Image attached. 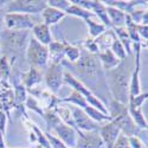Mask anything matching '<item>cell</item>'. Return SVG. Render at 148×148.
I'll return each mask as SVG.
<instances>
[{
  "instance_id": "6da1fadb",
  "label": "cell",
  "mask_w": 148,
  "mask_h": 148,
  "mask_svg": "<svg viewBox=\"0 0 148 148\" xmlns=\"http://www.w3.org/2000/svg\"><path fill=\"white\" fill-rule=\"evenodd\" d=\"M109 89L113 94L114 101L128 106L129 101V84H130V71L126 59L120 62V64L106 72Z\"/></svg>"
},
{
  "instance_id": "7a4b0ae2",
  "label": "cell",
  "mask_w": 148,
  "mask_h": 148,
  "mask_svg": "<svg viewBox=\"0 0 148 148\" xmlns=\"http://www.w3.org/2000/svg\"><path fill=\"white\" fill-rule=\"evenodd\" d=\"M60 64L69 66V69H75L79 73V76L90 79V82L92 83L100 79L102 75L100 60H97L95 55L87 51L81 52V56L76 63H66L65 60H63Z\"/></svg>"
},
{
  "instance_id": "3957f363",
  "label": "cell",
  "mask_w": 148,
  "mask_h": 148,
  "mask_svg": "<svg viewBox=\"0 0 148 148\" xmlns=\"http://www.w3.org/2000/svg\"><path fill=\"white\" fill-rule=\"evenodd\" d=\"M27 30L24 31H10L5 30L1 34V46L3 50L5 51V55H12V56H17L21 53L25 49L26 45V39H27Z\"/></svg>"
},
{
  "instance_id": "277c9868",
  "label": "cell",
  "mask_w": 148,
  "mask_h": 148,
  "mask_svg": "<svg viewBox=\"0 0 148 148\" xmlns=\"http://www.w3.org/2000/svg\"><path fill=\"white\" fill-rule=\"evenodd\" d=\"M63 79H64V82H65L66 84L70 85L71 88H73V90H75V91L79 92V94L85 98V100H87V102H88L89 104H91L92 108L100 110L101 113H103V114H106V115H109V112L104 108L103 103H102L100 100H98L97 97H95L88 88H85L84 85L82 84V82H79L78 79H76L75 77H73L72 73H70L69 71L64 72V78H63Z\"/></svg>"
},
{
  "instance_id": "5b68a950",
  "label": "cell",
  "mask_w": 148,
  "mask_h": 148,
  "mask_svg": "<svg viewBox=\"0 0 148 148\" xmlns=\"http://www.w3.org/2000/svg\"><path fill=\"white\" fill-rule=\"evenodd\" d=\"M26 57L31 68H34V69L45 68L47 63V58H49L47 47L40 44L39 42H37L34 38H32L30 39L26 49Z\"/></svg>"
},
{
  "instance_id": "8992f818",
  "label": "cell",
  "mask_w": 148,
  "mask_h": 148,
  "mask_svg": "<svg viewBox=\"0 0 148 148\" xmlns=\"http://www.w3.org/2000/svg\"><path fill=\"white\" fill-rule=\"evenodd\" d=\"M4 18V24L10 31H24L27 29H33V26L36 25V19L30 14L7 13Z\"/></svg>"
},
{
  "instance_id": "52a82bcc",
  "label": "cell",
  "mask_w": 148,
  "mask_h": 148,
  "mask_svg": "<svg viewBox=\"0 0 148 148\" xmlns=\"http://www.w3.org/2000/svg\"><path fill=\"white\" fill-rule=\"evenodd\" d=\"M46 1H30V0H16V1H7V11L11 13L21 12L23 14H36L42 12L46 7Z\"/></svg>"
},
{
  "instance_id": "ba28073f",
  "label": "cell",
  "mask_w": 148,
  "mask_h": 148,
  "mask_svg": "<svg viewBox=\"0 0 148 148\" xmlns=\"http://www.w3.org/2000/svg\"><path fill=\"white\" fill-rule=\"evenodd\" d=\"M71 116L73 120V123L78 130H88V132H98L100 130V126L98 123L92 121L87 114L84 113V110L78 108V107H70Z\"/></svg>"
},
{
  "instance_id": "9c48e42d",
  "label": "cell",
  "mask_w": 148,
  "mask_h": 148,
  "mask_svg": "<svg viewBox=\"0 0 148 148\" xmlns=\"http://www.w3.org/2000/svg\"><path fill=\"white\" fill-rule=\"evenodd\" d=\"M62 82H63V65L52 63L45 73V83L50 90L56 94L60 88Z\"/></svg>"
},
{
  "instance_id": "30bf717a",
  "label": "cell",
  "mask_w": 148,
  "mask_h": 148,
  "mask_svg": "<svg viewBox=\"0 0 148 148\" xmlns=\"http://www.w3.org/2000/svg\"><path fill=\"white\" fill-rule=\"evenodd\" d=\"M120 128L114 121L108 122L103 127H100V136L103 141V143L107 146V148H113L115 141L117 140L120 135Z\"/></svg>"
},
{
  "instance_id": "8fae6325",
  "label": "cell",
  "mask_w": 148,
  "mask_h": 148,
  "mask_svg": "<svg viewBox=\"0 0 148 148\" xmlns=\"http://www.w3.org/2000/svg\"><path fill=\"white\" fill-rule=\"evenodd\" d=\"M103 145L104 143L98 132H89L88 134H83L81 132L76 148H102Z\"/></svg>"
},
{
  "instance_id": "7c38bea8",
  "label": "cell",
  "mask_w": 148,
  "mask_h": 148,
  "mask_svg": "<svg viewBox=\"0 0 148 148\" xmlns=\"http://www.w3.org/2000/svg\"><path fill=\"white\" fill-rule=\"evenodd\" d=\"M112 121H114L116 123L117 127L120 128V130H122L123 133H125L123 135L133 136V135H135V134H136V132H138V127L135 126V123L133 122L130 115L128 114V110H127V112H125L123 114L119 115L117 117H115Z\"/></svg>"
},
{
  "instance_id": "4fadbf2b",
  "label": "cell",
  "mask_w": 148,
  "mask_h": 148,
  "mask_svg": "<svg viewBox=\"0 0 148 148\" xmlns=\"http://www.w3.org/2000/svg\"><path fill=\"white\" fill-rule=\"evenodd\" d=\"M56 133L59 135V140L63 142L66 147H76L77 140H76V132L75 129H72L71 127H69L65 123H60L59 126H57L55 128Z\"/></svg>"
},
{
  "instance_id": "5bb4252c",
  "label": "cell",
  "mask_w": 148,
  "mask_h": 148,
  "mask_svg": "<svg viewBox=\"0 0 148 148\" xmlns=\"http://www.w3.org/2000/svg\"><path fill=\"white\" fill-rule=\"evenodd\" d=\"M64 16H65V12L56 10V8L50 7V6H46L42 12V17H43L44 24L46 26L57 24L62 18H64Z\"/></svg>"
},
{
  "instance_id": "9a60e30c",
  "label": "cell",
  "mask_w": 148,
  "mask_h": 148,
  "mask_svg": "<svg viewBox=\"0 0 148 148\" xmlns=\"http://www.w3.org/2000/svg\"><path fill=\"white\" fill-rule=\"evenodd\" d=\"M33 34H34V39L45 46L52 42L50 30H49V26H46L45 24H40V23L36 24L33 26Z\"/></svg>"
},
{
  "instance_id": "2e32d148",
  "label": "cell",
  "mask_w": 148,
  "mask_h": 148,
  "mask_svg": "<svg viewBox=\"0 0 148 148\" xmlns=\"http://www.w3.org/2000/svg\"><path fill=\"white\" fill-rule=\"evenodd\" d=\"M47 52L52 59V63L60 64L65 56V46H64V44L58 43V42H51L49 44Z\"/></svg>"
},
{
  "instance_id": "e0dca14e",
  "label": "cell",
  "mask_w": 148,
  "mask_h": 148,
  "mask_svg": "<svg viewBox=\"0 0 148 148\" xmlns=\"http://www.w3.org/2000/svg\"><path fill=\"white\" fill-rule=\"evenodd\" d=\"M98 57H100V60L102 62V64H103V68L106 70H112L114 68H116L119 64H120V62L115 55L112 52V50H106V51H102L98 53Z\"/></svg>"
},
{
  "instance_id": "ac0fdd59",
  "label": "cell",
  "mask_w": 148,
  "mask_h": 148,
  "mask_svg": "<svg viewBox=\"0 0 148 148\" xmlns=\"http://www.w3.org/2000/svg\"><path fill=\"white\" fill-rule=\"evenodd\" d=\"M107 14L109 18V21L112 25L115 27H122L125 25V20H126V14L122 11L115 8V7H108L107 8Z\"/></svg>"
},
{
  "instance_id": "d6986e66",
  "label": "cell",
  "mask_w": 148,
  "mask_h": 148,
  "mask_svg": "<svg viewBox=\"0 0 148 148\" xmlns=\"http://www.w3.org/2000/svg\"><path fill=\"white\" fill-rule=\"evenodd\" d=\"M115 38H116L115 33L113 31H108V32H103L101 36H98V38L95 39L94 42L98 47V51L101 52V50H103V51L108 50V47L112 46V44H113Z\"/></svg>"
},
{
  "instance_id": "ffe728a7",
  "label": "cell",
  "mask_w": 148,
  "mask_h": 148,
  "mask_svg": "<svg viewBox=\"0 0 148 148\" xmlns=\"http://www.w3.org/2000/svg\"><path fill=\"white\" fill-rule=\"evenodd\" d=\"M40 81H42V76H40L38 69L31 68L30 71L24 75V84H25V87L30 91L33 90L36 85H38L40 83Z\"/></svg>"
},
{
  "instance_id": "44dd1931",
  "label": "cell",
  "mask_w": 148,
  "mask_h": 148,
  "mask_svg": "<svg viewBox=\"0 0 148 148\" xmlns=\"http://www.w3.org/2000/svg\"><path fill=\"white\" fill-rule=\"evenodd\" d=\"M128 114L130 115L133 122L138 128H146L147 129V121L143 117L141 113V108H135L132 106H128Z\"/></svg>"
},
{
  "instance_id": "7402d4cb",
  "label": "cell",
  "mask_w": 148,
  "mask_h": 148,
  "mask_svg": "<svg viewBox=\"0 0 148 148\" xmlns=\"http://www.w3.org/2000/svg\"><path fill=\"white\" fill-rule=\"evenodd\" d=\"M91 10L95 11L94 14H96L103 21L104 26H112V24H110L109 18H108V14H107V8L101 1H92V8Z\"/></svg>"
},
{
  "instance_id": "603a6c76",
  "label": "cell",
  "mask_w": 148,
  "mask_h": 148,
  "mask_svg": "<svg viewBox=\"0 0 148 148\" xmlns=\"http://www.w3.org/2000/svg\"><path fill=\"white\" fill-rule=\"evenodd\" d=\"M114 31L115 33L119 36V40L121 42V44L125 47V50L127 51V53H132V50H130V38L128 36V32L126 29L123 27H114Z\"/></svg>"
},
{
  "instance_id": "cb8c5ba5",
  "label": "cell",
  "mask_w": 148,
  "mask_h": 148,
  "mask_svg": "<svg viewBox=\"0 0 148 148\" xmlns=\"http://www.w3.org/2000/svg\"><path fill=\"white\" fill-rule=\"evenodd\" d=\"M84 113L95 122H101V121H107V120L112 121V117H110L109 115H106V114L101 113L100 110H97L92 107H89V106L87 108H84Z\"/></svg>"
},
{
  "instance_id": "d4e9b609",
  "label": "cell",
  "mask_w": 148,
  "mask_h": 148,
  "mask_svg": "<svg viewBox=\"0 0 148 148\" xmlns=\"http://www.w3.org/2000/svg\"><path fill=\"white\" fill-rule=\"evenodd\" d=\"M66 13H69V14H72V16H76V17H81L82 19H84V20H87V19H89L90 17H92V16H95L94 13H91V12H89V11H85V10H83V8H81V7H78L77 5H70L66 10H65V14Z\"/></svg>"
},
{
  "instance_id": "484cf974",
  "label": "cell",
  "mask_w": 148,
  "mask_h": 148,
  "mask_svg": "<svg viewBox=\"0 0 148 148\" xmlns=\"http://www.w3.org/2000/svg\"><path fill=\"white\" fill-rule=\"evenodd\" d=\"M63 102H71V103H73V104H76V106H78V107H81V108H87L89 104H88V102H87V100L79 94V92H77V91H75L73 90L72 91V94L69 96V97H66V98H64V100H62Z\"/></svg>"
},
{
  "instance_id": "4316f807",
  "label": "cell",
  "mask_w": 148,
  "mask_h": 148,
  "mask_svg": "<svg viewBox=\"0 0 148 148\" xmlns=\"http://www.w3.org/2000/svg\"><path fill=\"white\" fill-rule=\"evenodd\" d=\"M57 112H58L59 115H60L59 119H62L65 123H68V126L71 127L72 129H76L78 134L81 133V130H78V129L76 128V126H75V123H73V120H72V116H71V114H70V109H69V108L60 107V108H57Z\"/></svg>"
},
{
  "instance_id": "83f0119b",
  "label": "cell",
  "mask_w": 148,
  "mask_h": 148,
  "mask_svg": "<svg viewBox=\"0 0 148 148\" xmlns=\"http://www.w3.org/2000/svg\"><path fill=\"white\" fill-rule=\"evenodd\" d=\"M85 23H87V25L89 27V32H90V36L92 37V38L101 36L103 32H106V26L102 25V24H97V23H95L90 19H87Z\"/></svg>"
},
{
  "instance_id": "f1b7e54d",
  "label": "cell",
  "mask_w": 148,
  "mask_h": 148,
  "mask_svg": "<svg viewBox=\"0 0 148 148\" xmlns=\"http://www.w3.org/2000/svg\"><path fill=\"white\" fill-rule=\"evenodd\" d=\"M112 49V52L115 55V57L119 59V60H123V59H126V50H125V47H123V45L121 44V42L117 39V37L114 39L112 46H110Z\"/></svg>"
},
{
  "instance_id": "f546056e",
  "label": "cell",
  "mask_w": 148,
  "mask_h": 148,
  "mask_svg": "<svg viewBox=\"0 0 148 148\" xmlns=\"http://www.w3.org/2000/svg\"><path fill=\"white\" fill-rule=\"evenodd\" d=\"M64 46H65V55L68 56L70 63H76V62L78 60V58H79V56H81L79 49L72 46V45H69L68 43H65Z\"/></svg>"
},
{
  "instance_id": "4dcf8cb0",
  "label": "cell",
  "mask_w": 148,
  "mask_h": 148,
  "mask_svg": "<svg viewBox=\"0 0 148 148\" xmlns=\"http://www.w3.org/2000/svg\"><path fill=\"white\" fill-rule=\"evenodd\" d=\"M44 119L46 120L49 127H50V128H53V129L62 123L59 116H57L53 112H50V110H49V112H46V113L44 114Z\"/></svg>"
},
{
  "instance_id": "1f68e13d",
  "label": "cell",
  "mask_w": 148,
  "mask_h": 148,
  "mask_svg": "<svg viewBox=\"0 0 148 148\" xmlns=\"http://www.w3.org/2000/svg\"><path fill=\"white\" fill-rule=\"evenodd\" d=\"M46 4H49L50 7L63 12H65V10L70 6V1H66V0H50V1H46Z\"/></svg>"
},
{
  "instance_id": "d6a6232c",
  "label": "cell",
  "mask_w": 148,
  "mask_h": 148,
  "mask_svg": "<svg viewBox=\"0 0 148 148\" xmlns=\"http://www.w3.org/2000/svg\"><path fill=\"white\" fill-rule=\"evenodd\" d=\"M10 66L7 64V57L4 56L0 58V79H6L8 77Z\"/></svg>"
},
{
  "instance_id": "836d02e7",
  "label": "cell",
  "mask_w": 148,
  "mask_h": 148,
  "mask_svg": "<svg viewBox=\"0 0 148 148\" xmlns=\"http://www.w3.org/2000/svg\"><path fill=\"white\" fill-rule=\"evenodd\" d=\"M113 148H130L129 146V142H128V138L125 136L123 134H120L117 140L115 141Z\"/></svg>"
},
{
  "instance_id": "e575fe53",
  "label": "cell",
  "mask_w": 148,
  "mask_h": 148,
  "mask_svg": "<svg viewBox=\"0 0 148 148\" xmlns=\"http://www.w3.org/2000/svg\"><path fill=\"white\" fill-rule=\"evenodd\" d=\"M45 136H46V139H47V141H49V143H50V146L52 147V148H68L63 142H62L59 139H57V138H55V136H51L50 134H45Z\"/></svg>"
},
{
  "instance_id": "d590c367",
  "label": "cell",
  "mask_w": 148,
  "mask_h": 148,
  "mask_svg": "<svg viewBox=\"0 0 148 148\" xmlns=\"http://www.w3.org/2000/svg\"><path fill=\"white\" fill-rule=\"evenodd\" d=\"M25 87H23V85L18 84L16 87V101L17 103L21 104L24 101H25Z\"/></svg>"
},
{
  "instance_id": "8d00e7d4",
  "label": "cell",
  "mask_w": 148,
  "mask_h": 148,
  "mask_svg": "<svg viewBox=\"0 0 148 148\" xmlns=\"http://www.w3.org/2000/svg\"><path fill=\"white\" fill-rule=\"evenodd\" d=\"M27 107L30 108V109H33V110H36V112L37 113H39L43 117H44V113L42 112V109H39L38 108V104H37V102H36V100H34V98H32V97H29L27 98Z\"/></svg>"
},
{
  "instance_id": "74e56055",
  "label": "cell",
  "mask_w": 148,
  "mask_h": 148,
  "mask_svg": "<svg viewBox=\"0 0 148 148\" xmlns=\"http://www.w3.org/2000/svg\"><path fill=\"white\" fill-rule=\"evenodd\" d=\"M128 142H129L130 148H143L142 142H141L140 139L136 138V136H129V138H128Z\"/></svg>"
},
{
  "instance_id": "f35d334b",
  "label": "cell",
  "mask_w": 148,
  "mask_h": 148,
  "mask_svg": "<svg viewBox=\"0 0 148 148\" xmlns=\"http://www.w3.org/2000/svg\"><path fill=\"white\" fill-rule=\"evenodd\" d=\"M85 46H87V49L89 50V52L90 53H98L100 51H98V47H97V45L95 44V42L92 40V39H89V40H87L85 42Z\"/></svg>"
},
{
  "instance_id": "ab89813d",
  "label": "cell",
  "mask_w": 148,
  "mask_h": 148,
  "mask_svg": "<svg viewBox=\"0 0 148 148\" xmlns=\"http://www.w3.org/2000/svg\"><path fill=\"white\" fill-rule=\"evenodd\" d=\"M136 30H138V34L139 37L141 36L145 40H147V25H136Z\"/></svg>"
},
{
  "instance_id": "60d3db41",
  "label": "cell",
  "mask_w": 148,
  "mask_h": 148,
  "mask_svg": "<svg viewBox=\"0 0 148 148\" xmlns=\"http://www.w3.org/2000/svg\"><path fill=\"white\" fill-rule=\"evenodd\" d=\"M5 123H6V115L3 110L0 109V132L5 130Z\"/></svg>"
},
{
  "instance_id": "b9f144b4",
  "label": "cell",
  "mask_w": 148,
  "mask_h": 148,
  "mask_svg": "<svg viewBox=\"0 0 148 148\" xmlns=\"http://www.w3.org/2000/svg\"><path fill=\"white\" fill-rule=\"evenodd\" d=\"M4 11L0 10V37H1L3 32H4Z\"/></svg>"
},
{
  "instance_id": "7bdbcfd3",
  "label": "cell",
  "mask_w": 148,
  "mask_h": 148,
  "mask_svg": "<svg viewBox=\"0 0 148 148\" xmlns=\"http://www.w3.org/2000/svg\"><path fill=\"white\" fill-rule=\"evenodd\" d=\"M0 148H5V143H4V139H3L1 132H0Z\"/></svg>"
},
{
  "instance_id": "ee69618b",
  "label": "cell",
  "mask_w": 148,
  "mask_h": 148,
  "mask_svg": "<svg viewBox=\"0 0 148 148\" xmlns=\"http://www.w3.org/2000/svg\"><path fill=\"white\" fill-rule=\"evenodd\" d=\"M7 4V1H5V0H0V7H3Z\"/></svg>"
},
{
  "instance_id": "f6af8a7d",
  "label": "cell",
  "mask_w": 148,
  "mask_h": 148,
  "mask_svg": "<svg viewBox=\"0 0 148 148\" xmlns=\"http://www.w3.org/2000/svg\"><path fill=\"white\" fill-rule=\"evenodd\" d=\"M37 148H45V147H43V146H40V145H38V146H37Z\"/></svg>"
}]
</instances>
